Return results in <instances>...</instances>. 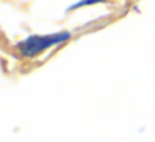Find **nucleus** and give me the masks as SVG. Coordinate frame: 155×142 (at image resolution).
<instances>
[{
    "mask_svg": "<svg viewBox=\"0 0 155 142\" xmlns=\"http://www.w3.org/2000/svg\"><path fill=\"white\" fill-rule=\"evenodd\" d=\"M72 37L70 32H60V34H50V35H30L24 42L17 45L22 55L25 57H35L40 52L47 50V49L54 47V45L65 42Z\"/></svg>",
    "mask_w": 155,
    "mask_h": 142,
    "instance_id": "obj_1",
    "label": "nucleus"
},
{
    "mask_svg": "<svg viewBox=\"0 0 155 142\" xmlns=\"http://www.w3.org/2000/svg\"><path fill=\"white\" fill-rule=\"evenodd\" d=\"M92 4H95L94 0H85V2H78V4H75V5H72L68 10H74V8H77V7H84V5H92Z\"/></svg>",
    "mask_w": 155,
    "mask_h": 142,
    "instance_id": "obj_2",
    "label": "nucleus"
}]
</instances>
